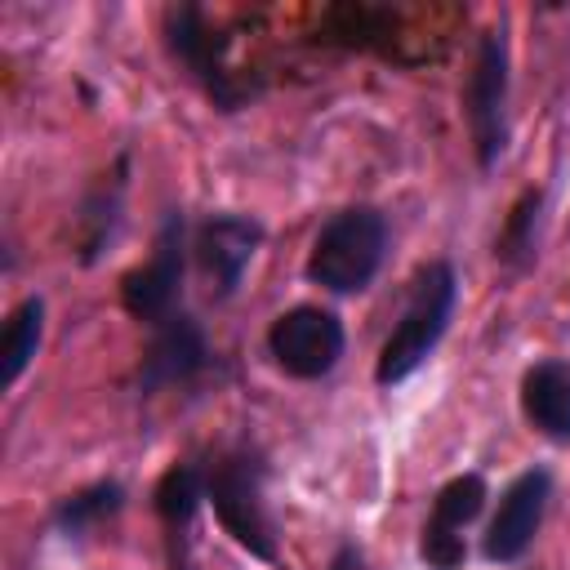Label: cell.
I'll use <instances>...</instances> for the list:
<instances>
[{"label": "cell", "mask_w": 570, "mask_h": 570, "mask_svg": "<svg viewBox=\"0 0 570 570\" xmlns=\"http://www.w3.org/2000/svg\"><path fill=\"white\" fill-rule=\"evenodd\" d=\"M454 303H459V272L450 258H428L414 281L410 294L401 303V316L392 321L379 361H374V383L379 387H396L405 383L414 370L428 365V356L441 347L450 321H454Z\"/></svg>", "instance_id": "obj_1"}, {"label": "cell", "mask_w": 570, "mask_h": 570, "mask_svg": "<svg viewBox=\"0 0 570 570\" xmlns=\"http://www.w3.org/2000/svg\"><path fill=\"white\" fill-rule=\"evenodd\" d=\"M205 503L236 548L258 561L281 557V534L267 512V459L258 445H227L205 463Z\"/></svg>", "instance_id": "obj_2"}, {"label": "cell", "mask_w": 570, "mask_h": 570, "mask_svg": "<svg viewBox=\"0 0 570 570\" xmlns=\"http://www.w3.org/2000/svg\"><path fill=\"white\" fill-rule=\"evenodd\" d=\"M160 36H165V49L174 58V67L218 107V111H240L258 98V80L240 76L232 67V36L196 4V0H183V4H169L165 18H160Z\"/></svg>", "instance_id": "obj_3"}, {"label": "cell", "mask_w": 570, "mask_h": 570, "mask_svg": "<svg viewBox=\"0 0 570 570\" xmlns=\"http://www.w3.org/2000/svg\"><path fill=\"white\" fill-rule=\"evenodd\" d=\"M387 240H392V227L379 205H343L312 236L303 272L312 285H321L338 298L365 294L387 258Z\"/></svg>", "instance_id": "obj_4"}, {"label": "cell", "mask_w": 570, "mask_h": 570, "mask_svg": "<svg viewBox=\"0 0 570 570\" xmlns=\"http://www.w3.org/2000/svg\"><path fill=\"white\" fill-rule=\"evenodd\" d=\"M187 258H191V227L183 209H169L156 227V245L147 254V263L129 267L120 276V307L156 330L165 325L174 312H183V289H187Z\"/></svg>", "instance_id": "obj_5"}, {"label": "cell", "mask_w": 570, "mask_h": 570, "mask_svg": "<svg viewBox=\"0 0 570 570\" xmlns=\"http://www.w3.org/2000/svg\"><path fill=\"white\" fill-rule=\"evenodd\" d=\"M508 40L503 27H485L476 40V58L463 85V116H468V138L476 151L481 169H494L499 156L508 151Z\"/></svg>", "instance_id": "obj_6"}, {"label": "cell", "mask_w": 570, "mask_h": 570, "mask_svg": "<svg viewBox=\"0 0 570 570\" xmlns=\"http://www.w3.org/2000/svg\"><path fill=\"white\" fill-rule=\"evenodd\" d=\"M267 356L285 379L298 383H316L325 379L347 347V330L338 321V312L321 307V303H298L285 307L272 325H267Z\"/></svg>", "instance_id": "obj_7"}, {"label": "cell", "mask_w": 570, "mask_h": 570, "mask_svg": "<svg viewBox=\"0 0 570 570\" xmlns=\"http://www.w3.org/2000/svg\"><path fill=\"white\" fill-rule=\"evenodd\" d=\"M214 365H218V352H214L205 325L183 307L165 325L151 330V343L138 365V392L156 396V392H174V387H196Z\"/></svg>", "instance_id": "obj_8"}, {"label": "cell", "mask_w": 570, "mask_h": 570, "mask_svg": "<svg viewBox=\"0 0 570 570\" xmlns=\"http://www.w3.org/2000/svg\"><path fill=\"white\" fill-rule=\"evenodd\" d=\"M263 236H267L263 223L249 214H236V209H218L191 232V263L209 281L214 303H227L240 289L254 254L263 249Z\"/></svg>", "instance_id": "obj_9"}, {"label": "cell", "mask_w": 570, "mask_h": 570, "mask_svg": "<svg viewBox=\"0 0 570 570\" xmlns=\"http://www.w3.org/2000/svg\"><path fill=\"white\" fill-rule=\"evenodd\" d=\"M548 499H552V472L548 468H525L517 472L503 494H499V508L485 525V539H481V557L494 561V566H512L530 552L539 525H543V512H548Z\"/></svg>", "instance_id": "obj_10"}, {"label": "cell", "mask_w": 570, "mask_h": 570, "mask_svg": "<svg viewBox=\"0 0 570 570\" xmlns=\"http://www.w3.org/2000/svg\"><path fill=\"white\" fill-rule=\"evenodd\" d=\"M485 508V476L481 472H459L450 476L428 508V521L419 530V561L428 570H463L468 539L463 530L481 517Z\"/></svg>", "instance_id": "obj_11"}, {"label": "cell", "mask_w": 570, "mask_h": 570, "mask_svg": "<svg viewBox=\"0 0 570 570\" xmlns=\"http://www.w3.org/2000/svg\"><path fill=\"white\" fill-rule=\"evenodd\" d=\"M200 503H205V463L174 459L160 472L156 490H151V508H156V521L165 530L169 570H187L191 566V525H196Z\"/></svg>", "instance_id": "obj_12"}, {"label": "cell", "mask_w": 570, "mask_h": 570, "mask_svg": "<svg viewBox=\"0 0 570 570\" xmlns=\"http://www.w3.org/2000/svg\"><path fill=\"white\" fill-rule=\"evenodd\" d=\"M125 191H129V151H120L111 160V169H102L89 191L80 196V209H76V254L85 267H94L107 245L116 240L120 232V214H125Z\"/></svg>", "instance_id": "obj_13"}, {"label": "cell", "mask_w": 570, "mask_h": 570, "mask_svg": "<svg viewBox=\"0 0 570 570\" xmlns=\"http://www.w3.org/2000/svg\"><path fill=\"white\" fill-rule=\"evenodd\" d=\"M521 414L525 423L552 441V445H570V361L561 356H543L521 374Z\"/></svg>", "instance_id": "obj_14"}, {"label": "cell", "mask_w": 570, "mask_h": 570, "mask_svg": "<svg viewBox=\"0 0 570 570\" xmlns=\"http://www.w3.org/2000/svg\"><path fill=\"white\" fill-rule=\"evenodd\" d=\"M125 508V485L120 481H94V485H80L71 494H62L49 512V525L53 534H62L67 543H85L89 534H98L107 521H116Z\"/></svg>", "instance_id": "obj_15"}, {"label": "cell", "mask_w": 570, "mask_h": 570, "mask_svg": "<svg viewBox=\"0 0 570 570\" xmlns=\"http://www.w3.org/2000/svg\"><path fill=\"white\" fill-rule=\"evenodd\" d=\"M539 223H543V187H525L512 200V209H508V218H503V227L494 236V258L508 272H530L534 267V258H539Z\"/></svg>", "instance_id": "obj_16"}, {"label": "cell", "mask_w": 570, "mask_h": 570, "mask_svg": "<svg viewBox=\"0 0 570 570\" xmlns=\"http://www.w3.org/2000/svg\"><path fill=\"white\" fill-rule=\"evenodd\" d=\"M40 338H45V298H40V294H27V298L9 312V321H4V343H0V356H4V387H13V383L27 374V365H31L36 347H40Z\"/></svg>", "instance_id": "obj_17"}, {"label": "cell", "mask_w": 570, "mask_h": 570, "mask_svg": "<svg viewBox=\"0 0 570 570\" xmlns=\"http://www.w3.org/2000/svg\"><path fill=\"white\" fill-rule=\"evenodd\" d=\"M325 570H370V561H365V552H361V543H352V539H343L338 548H334V557H330V566Z\"/></svg>", "instance_id": "obj_18"}]
</instances>
